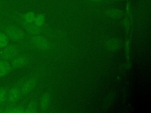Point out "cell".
I'll use <instances>...</instances> for the list:
<instances>
[{
	"mask_svg": "<svg viewBox=\"0 0 151 113\" xmlns=\"http://www.w3.org/2000/svg\"><path fill=\"white\" fill-rule=\"evenodd\" d=\"M18 53V48L15 45H7L6 46L0 49V58L2 59L9 60L17 56Z\"/></svg>",
	"mask_w": 151,
	"mask_h": 113,
	"instance_id": "6da1fadb",
	"label": "cell"
},
{
	"mask_svg": "<svg viewBox=\"0 0 151 113\" xmlns=\"http://www.w3.org/2000/svg\"><path fill=\"white\" fill-rule=\"evenodd\" d=\"M6 34L8 37L14 41H19L24 37L23 32L18 28L14 26H9L6 29Z\"/></svg>",
	"mask_w": 151,
	"mask_h": 113,
	"instance_id": "7a4b0ae2",
	"label": "cell"
},
{
	"mask_svg": "<svg viewBox=\"0 0 151 113\" xmlns=\"http://www.w3.org/2000/svg\"><path fill=\"white\" fill-rule=\"evenodd\" d=\"M32 42L35 46L41 49L46 50L50 47V43L45 39L39 36L33 37Z\"/></svg>",
	"mask_w": 151,
	"mask_h": 113,
	"instance_id": "3957f363",
	"label": "cell"
},
{
	"mask_svg": "<svg viewBox=\"0 0 151 113\" xmlns=\"http://www.w3.org/2000/svg\"><path fill=\"white\" fill-rule=\"evenodd\" d=\"M28 62V58L25 56H15L12 58L11 66L15 68H21Z\"/></svg>",
	"mask_w": 151,
	"mask_h": 113,
	"instance_id": "277c9868",
	"label": "cell"
},
{
	"mask_svg": "<svg viewBox=\"0 0 151 113\" xmlns=\"http://www.w3.org/2000/svg\"><path fill=\"white\" fill-rule=\"evenodd\" d=\"M36 84V81L34 78H30L25 82L21 88V93L24 95H27L34 88Z\"/></svg>",
	"mask_w": 151,
	"mask_h": 113,
	"instance_id": "5b68a950",
	"label": "cell"
},
{
	"mask_svg": "<svg viewBox=\"0 0 151 113\" xmlns=\"http://www.w3.org/2000/svg\"><path fill=\"white\" fill-rule=\"evenodd\" d=\"M21 91L17 87H12L8 92L7 99L11 103L17 102L21 96Z\"/></svg>",
	"mask_w": 151,
	"mask_h": 113,
	"instance_id": "8992f818",
	"label": "cell"
},
{
	"mask_svg": "<svg viewBox=\"0 0 151 113\" xmlns=\"http://www.w3.org/2000/svg\"><path fill=\"white\" fill-rule=\"evenodd\" d=\"M12 66L6 60H0V78H3L7 75L11 71Z\"/></svg>",
	"mask_w": 151,
	"mask_h": 113,
	"instance_id": "52a82bcc",
	"label": "cell"
},
{
	"mask_svg": "<svg viewBox=\"0 0 151 113\" xmlns=\"http://www.w3.org/2000/svg\"><path fill=\"white\" fill-rule=\"evenodd\" d=\"M49 102H50V96L48 94H46L45 95H44L41 99V101H40V107L42 110H45L47 109L48 104H49Z\"/></svg>",
	"mask_w": 151,
	"mask_h": 113,
	"instance_id": "ba28073f",
	"label": "cell"
},
{
	"mask_svg": "<svg viewBox=\"0 0 151 113\" xmlns=\"http://www.w3.org/2000/svg\"><path fill=\"white\" fill-rule=\"evenodd\" d=\"M27 25L26 26L27 30L31 34H33L34 35H38L40 32V28L35 25H32L31 24H27Z\"/></svg>",
	"mask_w": 151,
	"mask_h": 113,
	"instance_id": "9c48e42d",
	"label": "cell"
},
{
	"mask_svg": "<svg viewBox=\"0 0 151 113\" xmlns=\"http://www.w3.org/2000/svg\"><path fill=\"white\" fill-rule=\"evenodd\" d=\"M8 45V37L5 33L0 32V49Z\"/></svg>",
	"mask_w": 151,
	"mask_h": 113,
	"instance_id": "30bf717a",
	"label": "cell"
},
{
	"mask_svg": "<svg viewBox=\"0 0 151 113\" xmlns=\"http://www.w3.org/2000/svg\"><path fill=\"white\" fill-rule=\"evenodd\" d=\"M35 14L34 12H29L26 13L24 16H23V19L24 22L26 24H32V22H34V19H35Z\"/></svg>",
	"mask_w": 151,
	"mask_h": 113,
	"instance_id": "8fae6325",
	"label": "cell"
},
{
	"mask_svg": "<svg viewBox=\"0 0 151 113\" xmlns=\"http://www.w3.org/2000/svg\"><path fill=\"white\" fill-rule=\"evenodd\" d=\"M37 111V103L35 101L31 102L24 111L26 113H34Z\"/></svg>",
	"mask_w": 151,
	"mask_h": 113,
	"instance_id": "7c38bea8",
	"label": "cell"
},
{
	"mask_svg": "<svg viewBox=\"0 0 151 113\" xmlns=\"http://www.w3.org/2000/svg\"><path fill=\"white\" fill-rule=\"evenodd\" d=\"M7 94L6 88L0 87V104H3L7 100Z\"/></svg>",
	"mask_w": 151,
	"mask_h": 113,
	"instance_id": "4fadbf2b",
	"label": "cell"
},
{
	"mask_svg": "<svg viewBox=\"0 0 151 113\" xmlns=\"http://www.w3.org/2000/svg\"><path fill=\"white\" fill-rule=\"evenodd\" d=\"M44 22V16L42 14H40L35 17L34 22V25L37 26L38 27L41 26Z\"/></svg>",
	"mask_w": 151,
	"mask_h": 113,
	"instance_id": "5bb4252c",
	"label": "cell"
},
{
	"mask_svg": "<svg viewBox=\"0 0 151 113\" xmlns=\"http://www.w3.org/2000/svg\"><path fill=\"white\" fill-rule=\"evenodd\" d=\"M6 112H12V113H22L24 112V110L22 107L18 106V107L10 108L9 109L6 110Z\"/></svg>",
	"mask_w": 151,
	"mask_h": 113,
	"instance_id": "9a60e30c",
	"label": "cell"
},
{
	"mask_svg": "<svg viewBox=\"0 0 151 113\" xmlns=\"http://www.w3.org/2000/svg\"><path fill=\"white\" fill-rule=\"evenodd\" d=\"M120 46V43L116 41H112L111 42H109V48H111L112 49H114L118 48Z\"/></svg>",
	"mask_w": 151,
	"mask_h": 113,
	"instance_id": "2e32d148",
	"label": "cell"
},
{
	"mask_svg": "<svg viewBox=\"0 0 151 113\" xmlns=\"http://www.w3.org/2000/svg\"><path fill=\"white\" fill-rule=\"evenodd\" d=\"M121 11L119 10H115V9H112L109 11V15H111V16H119L120 15Z\"/></svg>",
	"mask_w": 151,
	"mask_h": 113,
	"instance_id": "e0dca14e",
	"label": "cell"
},
{
	"mask_svg": "<svg viewBox=\"0 0 151 113\" xmlns=\"http://www.w3.org/2000/svg\"><path fill=\"white\" fill-rule=\"evenodd\" d=\"M92 1H99L100 0H92Z\"/></svg>",
	"mask_w": 151,
	"mask_h": 113,
	"instance_id": "ac0fdd59",
	"label": "cell"
}]
</instances>
